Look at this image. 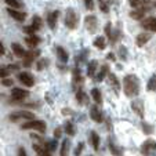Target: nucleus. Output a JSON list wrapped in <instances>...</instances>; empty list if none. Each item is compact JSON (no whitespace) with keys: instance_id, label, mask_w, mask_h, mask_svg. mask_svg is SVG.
Here are the masks:
<instances>
[{"instance_id":"f257e3e1","label":"nucleus","mask_w":156,"mask_h":156,"mask_svg":"<svg viewBox=\"0 0 156 156\" xmlns=\"http://www.w3.org/2000/svg\"><path fill=\"white\" fill-rule=\"evenodd\" d=\"M123 91L127 97L133 98L138 95L140 93V79L134 73H130L124 76L123 79Z\"/></svg>"},{"instance_id":"f03ea898","label":"nucleus","mask_w":156,"mask_h":156,"mask_svg":"<svg viewBox=\"0 0 156 156\" xmlns=\"http://www.w3.org/2000/svg\"><path fill=\"white\" fill-rule=\"evenodd\" d=\"M46 129H47V124L43 120H35V119H30V120H27L22 126H21V130H35V131H39L40 134H44L46 133Z\"/></svg>"},{"instance_id":"7ed1b4c3","label":"nucleus","mask_w":156,"mask_h":156,"mask_svg":"<svg viewBox=\"0 0 156 156\" xmlns=\"http://www.w3.org/2000/svg\"><path fill=\"white\" fill-rule=\"evenodd\" d=\"M64 22H65V27L71 30H75L77 28V25H79V17H77L76 11H75L73 9H71V7L66 9Z\"/></svg>"},{"instance_id":"20e7f679","label":"nucleus","mask_w":156,"mask_h":156,"mask_svg":"<svg viewBox=\"0 0 156 156\" xmlns=\"http://www.w3.org/2000/svg\"><path fill=\"white\" fill-rule=\"evenodd\" d=\"M83 84H84V79L83 76L80 75V69L79 66H75L73 71H72V88H73V91H79L83 88Z\"/></svg>"},{"instance_id":"39448f33","label":"nucleus","mask_w":156,"mask_h":156,"mask_svg":"<svg viewBox=\"0 0 156 156\" xmlns=\"http://www.w3.org/2000/svg\"><path fill=\"white\" fill-rule=\"evenodd\" d=\"M35 118V113L28 111V109H22V111H15V112L10 113L9 115V120L10 122H18L20 119H24V120H30V119Z\"/></svg>"},{"instance_id":"423d86ee","label":"nucleus","mask_w":156,"mask_h":156,"mask_svg":"<svg viewBox=\"0 0 156 156\" xmlns=\"http://www.w3.org/2000/svg\"><path fill=\"white\" fill-rule=\"evenodd\" d=\"M90 118H91V120H94L95 123H102L104 122V115L100 108V104L95 102V105L90 106Z\"/></svg>"},{"instance_id":"0eeeda50","label":"nucleus","mask_w":156,"mask_h":156,"mask_svg":"<svg viewBox=\"0 0 156 156\" xmlns=\"http://www.w3.org/2000/svg\"><path fill=\"white\" fill-rule=\"evenodd\" d=\"M84 27L90 33H95L98 28V20L95 15H87L84 18Z\"/></svg>"},{"instance_id":"6e6552de","label":"nucleus","mask_w":156,"mask_h":156,"mask_svg":"<svg viewBox=\"0 0 156 156\" xmlns=\"http://www.w3.org/2000/svg\"><path fill=\"white\" fill-rule=\"evenodd\" d=\"M39 57H40V50L27 51V54H25V57H24V62H22V66H25V68H30L32 62L35 61L36 58H39Z\"/></svg>"},{"instance_id":"1a4fd4ad","label":"nucleus","mask_w":156,"mask_h":156,"mask_svg":"<svg viewBox=\"0 0 156 156\" xmlns=\"http://www.w3.org/2000/svg\"><path fill=\"white\" fill-rule=\"evenodd\" d=\"M27 97H29V91H27V90H24V88L14 87L11 90V100L12 101H22Z\"/></svg>"},{"instance_id":"9d476101","label":"nucleus","mask_w":156,"mask_h":156,"mask_svg":"<svg viewBox=\"0 0 156 156\" xmlns=\"http://www.w3.org/2000/svg\"><path fill=\"white\" fill-rule=\"evenodd\" d=\"M141 153L142 155H153V153H156V142L153 140H147L141 145Z\"/></svg>"},{"instance_id":"9b49d317","label":"nucleus","mask_w":156,"mask_h":156,"mask_svg":"<svg viewBox=\"0 0 156 156\" xmlns=\"http://www.w3.org/2000/svg\"><path fill=\"white\" fill-rule=\"evenodd\" d=\"M18 80L27 87H33L35 86V79L32 75H29L28 72H20L18 73Z\"/></svg>"},{"instance_id":"f8f14e48","label":"nucleus","mask_w":156,"mask_h":156,"mask_svg":"<svg viewBox=\"0 0 156 156\" xmlns=\"http://www.w3.org/2000/svg\"><path fill=\"white\" fill-rule=\"evenodd\" d=\"M131 109L134 111V113H136L140 119H144L145 112H144V102H142V100H134L133 101Z\"/></svg>"},{"instance_id":"ddd939ff","label":"nucleus","mask_w":156,"mask_h":156,"mask_svg":"<svg viewBox=\"0 0 156 156\" xmlns=\"http://www.w3.org/2000/svg\"><path fill=\"white\" fill-rule=\"evenodd\" d=\"M7 12H9L10 17L14 18L15 21H18V22H24L25 18H27V12L20 11L18 9H12V7H9V9H7Z\"/></svg>"},{"instance_id":"4468645a","label":"nucleus","mask_w":156,"mask_h":156,"mask_svg":"<svg viewBox=\"0 0 156 156\" xmlns=\"http://www.w3.org/2000/svg\"><path fill=\"white\" fill-rule=\"evenodd\" d=\"M147 11H148V7L147 6H145V7H138V9H133L131 11H130V18H133V20H136V21L144 20Z\"/></svg>"},{"instance_id":"2eb2a0df","label":"nucleus","mask_w":156,"mask_h":156,"mask_svg":"<svg viewBox=\"0 0 156 156\" xmlns=\"http://www.w3.org/2000/svg\"><path fill=\"white\" fill-rule=\"evenodd\" d=\"M141 27L151 32H156V17H148L141 20Z\"/></svg>"},{"instance_id":"dca6fc26","label":"nucleus","mask_w":156,"mask_h":156,"mask_svg":"<svg viewBox=\"0 0 156 156\" xmlns=\"http://www.w3.org/2000/svg\"><path fill=\"white\" fill-rule=\"evenodd\" d=\"M55 53H57V57H58V61L61 62V64H66V62L69 61V54L66 53V50H65L64 47L57 46V47H55Z\"/></svg>"},{"instance_id":"f3484780","label":"nucleus","mask_w":156,"mask_h":156,"mask_svg":"<svg viewBox=\"0 0 156 156\" xmlns=\"http://www.w3.org/2000/svg\"><path fill=\"white\" fill-rule=\"evenodd\" d=\"M108 83H109V86L113 88V91L118 94L119 93V90H120V83H119V80H118V77H116V75L115 73H111L109 72L108 73Z\"/></svg>"},{"instance_id":"a211bd4d","label":"nucleus","mask_w":156,"mask_h":156,"mask_svg":"<svg viewBox=\"0 0 156 156\" xmlns=\"http://www.w3.org/2000/svg\"><path fill=\"white\" fill-rule=\"evenodd\" d=\"M58 17H59V11L58 10H54L48 14V18H47V24L50 27V29H55L57 27V22H58Z\"/></svg>"},{"instance_id":"6ab92c4d","label":"nucleus","mask_w":156,"mask_h":156,"mask_svg":"<svg viewBox=\"0 0 156 156\" xmlns=\"http://www.w3.org/2000/svg\"><path fill=\"white\" fill-rule=\"evenodd\" d=\"M149 40H151V33L142 32V33H140V35L136 37V46L142 47V46H145V44H147Z\"/></svg>"},{"instance_id":"aec40b11","label":"nucleus","mask_w":156,"mask_h":156,"mask_svg":"<svg viewBox=\"0 0 156 156\" xmlns=\"http://www.w3.org/2000/svg\"><path fill=\"white\" fill-rule=\"evenodd\" d=\"M11 48H12V53L17 58H24L25 54H27V50H25L20 43H12L11 44Z\"/></svg>"},{"instance_id":"412c9836","label":"nucleus","mask_w":156,"mask_h":156,"mask_svg":"<svg viewBox=\"0 0 156 156\" xmlns=\"http://www.w3.org/2000/svg\"><path fill=\"white\" fill-rule=\"evenodd\" d=\"M76 101L80 104V105H88L90 104V97H88L87 94H86L84 91L82 90H79V91H76Z\"/></svg>"},{"instance_id":"4be33fe9","label":"nucleus","mask_w":156,"mask_h":156,"mask_svg":"<svg viewBox=\"0 0 156 156\" xmlns=\"http://www.w3.org/2000/svg\"><path fill=\"white\" fill-rule=\"evenodd\" d=\"M33 151H35L36 155H40V156H50L51 152L47 149V147H44L41 144H33Z\"/></svg>"},{"instance_id":"5701e85b","label":"nucleus","mask_w":156,"mask_h":156,"mask_svg":"<svg viewBox=\"0 0 156 156\" xmlns=\"http://www.w3.org/2000/svg\"><path fill=\"white\" fill-rule=\"evenodd\" d=\"M90 142H91V145H93V148H94V151H98V149H100V142H101V140H100V136H98V133L94 131V130L90 133Z\"/></svg>"},{"instance_id":"b1692460","label":"nucleus","mask_w":156,"mask_h":156,"mask_svg":"<svg viewBox=\"0 0 156 156\" xmlns=\"http://www.w3.org/2000/svg\"><path fill=\"white\" fill-rule=\"evenodd\" d=\"M25 43H27V46L29 48H35L36 46L40 43V39H39L37 36H35V35H28L27 39H25Z\"/></svg>"},{"instance_id":"393cba45","label":"nucleus","mask_w":156,"mask_h":156,"mask_svg":"<svg viewBox=\"0 0 156 156\" xmlns=\"http://www.w3.org/2000/svg\"><path fill=\"white\" fill-rule=\"evenodd\" d=\"M108 73H109V65L105 64L101 66L100 72H98L97 76H95V80H97V82H102V80L105 79V76H108Z\"/></svg>"},{"instance_id":"a878e982","label":"nucleus","mask_w":156,"mask_h":156,"mask_svg":"<svg viewBox=\"0 0 156 156\" xmlns=\"http://www.w3.org/2000/svg\"><path fill=\"white\" fill-rule=\"evenodd\" d=\"M98 68V61H90L87 65V76L88 77H94L95 72Z\"/></svg>"},{"instance_id":"bb28decb","label":"nucleus","mask_w":156,"mask_h":156,"mask_svg":"<svg viewBox=\"0 0 156 156\" xmlns=\"http://www.w3.org/2000/svg\"><path fill=\"white\" fill-rule=\"evenodd\" d=\"M91 98L94 100V102H97V104H102V94H101V91H100V88H97V87H93L91 88Z\"/></svg>"},{"instance_id":"cd10ccee","label":"nucleus","mask_w":156,"mask_h":156,"mask_svg":"<svg viewBox=\"0 0 156 156\" xmlns=\"http://www.w3.org/2000/svg\"><path fill=\"white\" fill-rule=\"evenodd\" d=\"M94 47H97L98 50H105L106 47V41L104 36H98V37L94 39Z\"/></svg>"},{"instance_id":"c85d7f7f","label":"nucleus","mask_w":156,"mask_h":156,"mask_svg":"<svg viewBox=\"0 0 156 156\" xmlns=\"http://www.w3.org/2000/svg\"><path fill=\"white\" fill-rule=\"evenodd\" d=\"M130 6L133 9H138V7H145L149 4V0H129Z\"/></svg>"},{"instance_id":"c756f323","label":"nucleus","mask_w":156,"mask_h":156,"mask_svg":"<svg viewBox=\"0 0 156 156\" xmlns=\"http://www.w3.org/2000/svg\"><path fill=\"white\" fill-rule=\"evenodd\" d=\"M147 90L148 91H156V73H153L152 76L149 77L147 84Z\"/></svg>"},{"instance_id":"7c9ffc66","label":"nucleus","mask_w":156,"mask_h":156,"mask_svg":"<svg viewBox=\"0 0 156 156\" xmlns=\"http://www.w3.org/2000/svg\"><path fill=\"white\" fill-rule=\"evenodd\" d=\"M64 131L66 133V134H68V136H75V133H76V130H75V126H73V123H72V122H66V123H65V126H64Z\"/></svg>"},{"instance_id":"2f4dec72","label":"nucleus","mask_w":156,"mask_h":156,"mask_svg":"<svg viewBox=\"0 0 156 156\" xmlns=\"http://www.w3.org/2000/svg\"><path fill=\"white\" fill-rule=\"evenodd\" d=\"M68 151H69V140H64L61 144V151H59V155L61 156H66L68 155Z\"/></svg>"},{"instance_id":"473e14b6","label":"nucleus","mask_w":156,"mask_h":156,"mask_svg":"<svg viewBox=\"0 0 156 156\" xmlns=\"http://www.w3.org/2000/svg\"><path fill=\"white\" fill-rule=\"evenodd\" d=\"M32 25L36 28V30L41 29V27H43V21H41V18L39 17V15H35V17L32 18Z\"/></svg>"},{"instance_id":"72a5a7b5","label":"nucleus","mask_w":156,"mask_h":156,"mask_svg":"<svg viewBox=\"0 0 156 156\" xmlns=\"http://www.w3.org/2000/svg\"><path fill=\"white\" fill-rule=\"evenodd\" d=\"M47 66H48V59L47 58H40L37 61V65H36L37 71H43V69L47 68Z\"/></svg>"},{"instance_id":"f704fd0d","label":"nucleus","mask_w":156,"mask_h":156,"mask_svg":"<svg viewBox=\"0 0 156 156\" xmlns=\"http://www.w3.org/2000/svg\"><path fill=\"white\" fill-rule=\"evenodd\" d=\"M108 145H109V149H111V153H112V155H122V152L118 149V148H116V145L113 144V140L112 138H109Z\"/></svg>"},{"instance_id":"c9c22d12","label":"nucleus","mask_w":156,"mask_h":156,"mask_svg":"<svg viewBox=\"0 0 156 156\" xmlns=\"http://www.w3.org/2000/svg\"><path fill=\"white\" fill-rule=\"evenodd\" d=\"M6 2V4L9 7H12V9H20V7H22V4H21L20 0H4Z\"/></svg>"},{"instance_id":"e433bc0d","label":"nucleus","mask_w":156,"mask_h":156,"mask_svg":"<svg viewBox=\"0 0 156 156\" xmlns=\"http://www.w3.org/2000/svg\"><path fill=\"white\" fill-rule=\"evenodd\" d=\"M57 147H58V141H57V138H54V140H50V141H47V148H48V151H50L51 153H53L54 151L57 149Z\"/></svg>"},{"instance_id":"4c0bfd02","label":"nucleus","mask_w":156,"mask_h":156,"mask_svg":"<svg viewBox=\"0 0 156 156\" xmlns=\"http://www.w3.org/2000/svg\"><path fill=\"white\" fill-rule=\"evenodd\" d=\"M105 35H106V37H108V40H112V35H113V32H112V24L111 22H108V24L105 25Z\"/></svg>"},{"instance_id":"58836bf2","label":"nucleus","mask_w":156,"mask_h":156,"mask_svg":"<svg viewBox=\"0 0 156 156\" xmlns=\"http://www.w3.org/2000/svg\"><path fill=\"white\" fill-rule=\"evenodd\" d=\"M118 54H119V57H120L122 61H126L127 59V48L124 47V46H120V47H119Z\"/></svg>"},{"instance_id":"ea45409f","label":"nucleus","mask_w":156,"mask_h":156,"mask_svg":"<svg viewBox=\"0 0 156 156\" xmlns=\"http://www.w3.org/2000/svg\"><path fill=\"white\" fill-rule=\"evenodd\" d=\"M142 129H144V133L145 134H152L153 133V126L147 122H142Z\"/></svg>"},{"instance_id":"a19ab883","label":"nucleus","mask_w":156,"mask_h":156,"mask_svg":"<svg viewBox=\"0 0 156 156\" xmlns=\"http://www.w3.org/2000/svg\"><path fill=\"white\" fill-rule=\"evenodd\" d=\"M22 30H24L25 35H33V33L36 32V28L33 27V25H29V27H24Z\"/></svg>"},{"instance_id":"79ce46f5","label":"nucleus","mask_w":156,"mask_h":156,"mask_svg":"<svg viewBox=\"0 0 156 156\" xmlns=\"http://www.w3.org/2000/svg\"><path fill=\"white\" fill-rule=\"evenodd\" d=\"M12 84H14V82H12V79H10L9 76L2 79V86H4V87H11Z\"/></svg>"},{"instance_id":"37998d69","label":"nucleus","mask_w":156,"mask_h":156,"mask_svg":"<svg viewBox=\"0 0 156 156\" xmlns=\"http://www.w3.org/2000/svg\"><path fill=\"white\" fill-rule=\"evenodd\" d=\"M84 6L88 11H93L94 10V0H84Z\"/></svg>"},{"instance_id":"c03bdc74","label":"nucleus","mask_w":156,"mask_h":156,"mask_svg":"<svg viewBox=\"0 0 156 156\" xmlns=\"http://www.w3.org/2000/svg\"><path fill=\"white\" fill-rule=\"evenodd\" d=\"M6 68L9 69L10 73H11V72H18V71H20V65H18V64H10V65H7Z\"/></svg>"},{"instance_id":"a18cd8bd","label":"nucleus","mask_w":156,"mask_h":156,"mask_svg":"<svg viewBox=\"0 0 156 156\" xmlns=\"http://www.w3.org/2000/svg\"><path fill=\"white\" fill-rule=\"evenodd\" d=\"M83 148H84V142H79V144H77V147L75 148V155L76 156H79L80 153H82V151H83Z\"/></svg>"},{"instance_id":"49530a36","label":"nucleus","mask_w":156,"mask_h":156,"mask_svg":"<svg viewBox=\"0 0 156 156\" xmlns=\"http://www.w3.org/2000/svg\"><path fill=\"white\" fill-rule=\"evenodd\" d=\"M62 127H55V130H54V138H57V140H59L62 137Z\"/></svg>"},{"instance_id":"de8ad7c7","label":"nucleus","mask_w":156,"mask_h":156,"mask_svg":"<svg viewBox=\"0 0 156 156\" xmlns=\"http://www.w3.org/2000/svg\"><path fill=\"white\" fill-rule=\"evenodd\" d=\"M100 7H101V11L102 12H109V6H108V3H106V2H101L100 3Z\"/></svg>"},{"instance_id":"09e8293b","label":"nucleus","mask_w":156,"mask_h":156,"mask_svg":"<svg viewBox=\"0 0 156 156\" xmlns=\"http://www.w3.org/2000/svg\"><path fill=\"white\" fill-rule=\"evenodd\" d=\"M10 75V71L7 68H2L0 69V76H2V79H3V77H7Z\"/></svg>"},{"instance_id":"8fccbe9b","label":"nucleus","mask_w":156,"mask_h":156,"mask_svg":"<svg viewBox=\"0 0 156 156\" xmlns=\"http://www.w3.org/2000/svg\"><path fill=\"white\" fill-rule=\"evenodd\" d=\"M62 115H73V111L69 108H64L62 109Z\"/></svg>"},{"instance_id":"3c124183","label":"nucleus","mask_w":156,"mask_h":156,"mask_svg":"<svg viewBox=\"0 0 156 156\" xmlns=\"http://www.w3.org/2000/svg\"><path fill=\"white\" fill-rule=\"evenodd\" d=\"M0 54H2V55H4V54H6V48H4L3 41H0Z\"/></svg>"},{"instance_id":"603ef678","label":"nucleus","mask_w":156,"mask_h":156,"mask_svg":"<svg viewBox=\"0 0 156 156\" xmlns=\"http://www.w3.org/2000/svg\"><path fill=\"white\" fill-rule=\"evenodd\" d=\"M18 155H20V156H27V152H25V149L22 147L18 148Z\"/></svg>"},{"instance_id":"864d4df0","label":"nucleus","mask_w":156,"mask_h":156,"mask_svg":"<svg viewBox=\"0 0 156 156\" xmlns=\"http://www.w3.org/2000/svg\"><path fill=\"white\" fill-rule=\"evenodd\" d=\"M108 59H112V61H115V62H116V57L113 55L112 53H109V54H108Z\"/></svg>"},{"instance_id":"5fc2aeb1","label":"nucleus","mask_w":156,"mask_h":156,"mask_svg":"<svg viewBox=\"0 0 156 156\" xmlns=\"http://www.w3.org/2000/svg\"><path fill=\"white\" fill-rule=\"evenodd\" d=\"M46 101H47L48 104H53V100H51V98H50V94H48V93H47V94H46Z\"/></svg>"},{"instance_id":"6e6d98bb","label":"nucleus","mask_w":156,"mask_h":156,"mask_svg":"<svg viewBox=\"0 0 156 156\" xmlns=\"http://www.w3.org/2000/svg\"><path fill=\"white\" fill-rule=\"evenodd\" d=\"M109 2H112V3H116V2H118V0H109Z\"/></svg>"},{"instance_id":"4d7b16f0","label":"nucleus","mask_w":156,"mask_h":156,"mask_svg":"<svg viewBox=\"0 0 156 156\" xmlns=\"http://www.w3.org/2000/svg\"><path fill=\"white\" fill-rule=\"evenodd\" d=\"M153 7H155V9H156V2H155V3H153Z\"/></svg>"},{"instance_id":"13d9d810","label":"nucleus","mask_w":156,"mask_h":156,"mask_svg":"<svg viewBox=\"0 0 156 156\" xmlns=\"http://www.w3.org/2000/svg\"><path fill=\"white\" fill-rule=\"evenodd\" d=\"M98 2H100V3H101V2H104V0H98Z\"/></svg>"}]
</instances>
